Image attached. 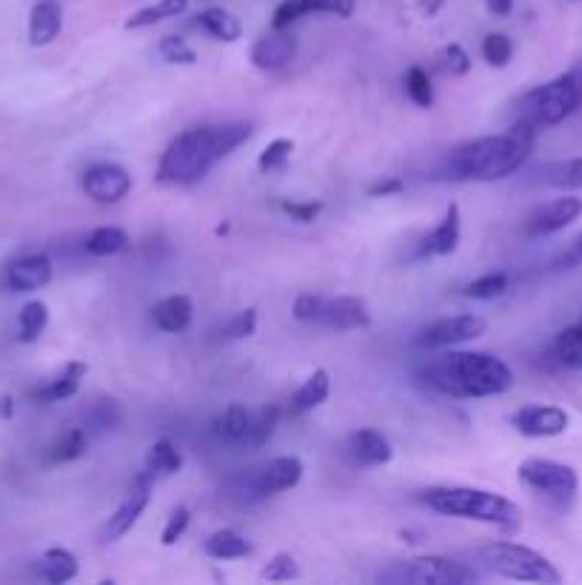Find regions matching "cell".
Masks as SVG:
<instances>
[{
	"label": "cell",
	"instance_id": "6da1fadb",
	"mask_svg": "<svg viewBox=\"0 0 582 585\" xmlns=\"http://www.w3.org/2000/svg\"><path fill=\"white\" fill-rule=\"evenodd\" d=\"M254 135L248 120L234 124H209L180 131L178 138L166 146L158 163V180L166 187H192L212 172V166L246 143Z\"/></svg>",
	"mask_w": 582,
	"mask_h": 585
},
{
	"label": "cell",
	"instance_id": "7a4b0ae2",
	"mask_svg": "<svg viewBox=\"0 0 582 585\" xmlns=\"http://www.w3.org/2000/svg\"><path fill=\"white\" fill-rule=\"evenodd\" d=\"M420 365V380L445 397H500L511 392L514 372L488 351H445Z\"/></svg>",
	"mask_w": 582,
	"mask_h": 585
},
{
	"label": "cell",
	"instance_id": "3957f363",
	"mask_svg": "<svg viewBox=\"0 0 582 585\" xmlns=\"http://www.w3.org/2000/svg\"><path fill=\"white\" fill-rule=\"evenodd\" d=\"M537 131L522 124H514L508 135H486L474 138L452 149L445 160L443 178L457 183H494L520 172L526 160L531 158Z\"/></svg>",
	"mask_w": 582,
	"mask_h": 585
},
{
	"label": "cell",
	"instance_id": "277c9868",
	"mask_svg": "<svg viewBox=\"0 0 582 585\" xmlns=\"http://www.w3.org/2000/svg\"><path fill=\"white\" fill-rule=\"evenodd\" d=\"M420 500L443 517H457V520L497 525V529L508 531V534L522 525L520 506L488 489H474V486H437V489L423 491Z\"/></svg>",
	"mask_w": 582,
	"mask_h": 585
},
{
	"label": "cell",
	"instance_id": "5b68a950",
	"mask_svg": "<svg viewBox=\"0 0 582 585\" xmlns=\"http://www.w3.org/2000/svg\"><path fill=\"white\" fill-rule=\"evenodd\" d=\"M468 557H472L474 568H483V572L494 574V577L540 585L562 583V574L557 572V565L546 554L528 549V545L511 543V540L477 545L474 551H468Z\"/></svg>",
	"mask_w": 582,
	"mask_h": 585
},
{
	"label": "cell",
	"instance_id": "8992f818",
	"mask_svg": "<svg viewBox=\"0 0 582 585\" xmlns=\"http://www.w3.org/2000/svg\"><path fill=\"white\" fill-rule=\"evenodd\" d=\"M582 106V66L562 72L554 81L535 86L531 92L520 97V120L517 124L528 126V129H548L562 120H569L576 109Z\"/></svg>",
	"mask_w": 582,
	"mask_h": 585
},
{
	"label": "cell",
	"instance_id": "52a82bcc",
	"mask_svg": "<svg viewBox=\"0 0 582 585\" xmlns=\"http://www.w3.org/2000/svg\"><path fill=\"white\" fill-rule=\"evenodd\" d=\"M479 572L474 565L452 557H411L391 563L377 574V583L389 585H466L477 583Z\"/></svg>",
	"mask_w": 582,
	"mask_h": 585
},
{
	"label": "cell",
	"instance_id": "ba28073f",
	"mask_svg": "<svg viewBox=\"0 0 582 585\" xmlns=\"http://www.w3.org/2000/svg\"><path fill=\"white\" fill-rule=\"evenodd\" d=\"M517 477H520L522 486H528V489L537 491V494L557 506H571L576 491H580L576 468H571L569 462L546 460V457H528V460H522L520 468H517Z\"/></svg>",
	"mask_w": 582,
	"mask_h": 585
},
{
	"label": "cell",
	"instance_id": "9c48e42d",
	"mask_svg": "<svg viewBox=\"0 0 582 585\" xmlns=\"http://www.w3.org/2000/svg\"><path fill=\"white\" fill-rule=\"evenodd\" d=\"M303 466L300 457L295 455H283L274 457V460L263 462V466L252 468L246 475L240 477V494L246 497V500H266V497H277L283 491H292L300 486L303 480Z\"/></svg>",
	"mask_w": 582,
	"mask_h": 585
},
{
	"label": "cell",
	"instance_id": "30bf717a",
	"mask_svg": "<svg viewBox=\"0 0 582 585\" xmlns=\"http://www.w3.org/2000/svg\"><path fill=\"white\" fill-rule=\"evenodd\" d=\"M486 334V320L479 315H452L440 317L434 323L423 326L414 338V349L420 351H445L459 343L477 340Z\"/></svg>",
	"mask_w": 582,
	"mask_h": 585
},
{
	"label": "cell",
	"instance_id": "8fae6325",
	"mask_svg": "<svg viewBox=\"0 0 582 585\" xmlns=\"http://www.w3.org/2000/svg\"><path fill=\"white\" fill-rule=\"evenodd\" d=\"M86 198L100 203V206H115L129 198L131 174L120 163H95L83 172L81 180Z\"/></svg>",
	"mask_w": 582,
	"mask_h": 585
},
{
	"label": "cell",
	"instance_id": "7c38bea8",
	"mask_svg": "<svg viewBox=\"0 0 582 585\" xmlns=\"http://www.w3.org/2000/svg\"><path fill=\"white\" fill-rule=\"evenodd\" d=\"M151 477L146 475V471H140V475L135 477V482H131V489L126 491V497L120 500V506L115 509V514L109 517V523H106V529H103V540L106 543H115V540L126 538L131 529L137 525V520L144 517V511L149 509V500H151Z\"/></svg>",
	"mask_w": 582,
	"mask_h": 585
},
{
	"label": "cell",
	"instance_id": "4fadbf2b",
	"mask_svg": "<svg viewBox=\"0 0 582 585\" xmlns=\"http://www.w3.org/2000/svg\"><path fill=\"white\" fill-rule=\"evenodd\" d=\"M511 426L522 437H535V440H548V437H560L569 432L571 417L565 408L548 406V403H531L511 414Z\"/></svg>",
	"mask_w": 582,
	"mask_h": 585
},
{
	"label": "cell",
	"instance_id": "5bb4252c",
	"mask_svg": "<svg viewBox=\"0 0 582 585\" xmlns=\"http://www.w3.org/2000/svg\"><path fill=\"white\" fill-rule=\"evenodd\" d=\"M580 214H582L580 198L548 200V203H542V206H537L535 212L528 214L522 232H526L528 237H548V234L562 232V228H569L574 221H580Z\"/></svg>",
	"mask_w": 582,
	"mask_h": 585
},
{
	"label": "cell",
	"instance_id": "9a60e30c",
	"mask_svg": "<svg viewBox=\"0 0 582 585\" xmlns=\"http://www.w3.org/2000/svg\"><path fill=\"white\" fill-rule=\"evenodd\" d=\"M459 237H463V214H459L457 203H448L445 206L443 221L425 232L417 243V252L414 257H448L459 248Z\"/></svg>",
	"mask_w": 582,
	"mask_h": 585
},
{
	"label": "cell",
	"instance_id": "2e32d148",
	"mask_svg": "<svg viewBox=\"0 0 582 585\" xmlns=\"http://www.w3.org/2000/svg\"><path fill=\"white\" fill-rule=\"evenodd\" d=\"M320 326H329L337 331H355L366 329L371 323V311L369 304L363 297H322V309H320Z\"/></svg>",
	"mask_w": 582,
	"mask_h": 585
},
{
	"label": "cell",
	"instance_id": "e0dca14e",
	"mask_svg": "<svg viewBox=\"0 0 582 585\" xmlns=\"http://www.w3.org/2000/svg\"><path fill=\"white\" fill-rule=\"evenodd\" d=\"M248 57L261 72L283 70L297 57V38L292 35V29H272V35L254 43Z\"/></svg>",
	"mask_w": 582,
	"mask_h": 585
},
{
	"label": "cell",
	"instance_id": "ac0fdd59",
	"mask_svg": "<svg viewBox=\"0 0 582 585\" xmlns=\"http://www.w3.org/2000/svg\"><path fill=\"white\" fill-rule=\"evenodd\" d=\"M349 455L357 466L377 468V466H389L394 460V448L391 440L383 432L377 428H357L349 434Z\"/></svg>",
	"mask_w": 582,
	"mask_h": 585
},
{
	"label": "cell",
	"instance_id": "d6986e66",
	"mask_svg": "<svg viewBox=\"0 0 582 585\" xmlns=\"http://www.w3.org/2000/svg\"><path fill=\"white\" fill-rule=\"evenodd\" d=\"M52 275H55V269H52V260L46 255H29L9 263L3 283H7L9 291H34L49 286Z\"/></svg>",
	"mask_w": 582,
	"mask_h": 585
},
{
	"label": "cell",
	"instance_id": "ffe728a7",
	"mask_svg": "<svg viewBox=\"0 0 582 585\" xmlns=\"http://www.w3.org/2000/svg\"><path fill=\"white\" fill-rule=\"evenodd\" d=\"M194 304L189 295H169L155 304L151 309V323L155 329L166 331V334H183L192 326Z\"/></svg>",
	"mask_w": 582,
	"mask_h": 585
},
{
	"label": "cell",
	"instance_id": "44dd1931",
	"mask_svg": "<svg viewBox=\"0 0 582 585\" xmlns=\"http://www.w3.org/2000/svg\"><path fill=\"white\" fill-rule=\"evenodd\" d=\"M86 374H89V365L83 363V360H72V363L63 365L61 374H55L49 383L34 389L32 397L38 400V403H61V400L75 397Z\"/></svg>",
	"mask_w": 582,
	"mask_h": 585
},
{
	"label": "cell",
	"instance_id": "7402d4cb",
	"mask_svg": "<svg viewBox=\"0 0 582 585\" xmlns=\"http://www.w3.org/2000/svg\"><path fill=\"white\" fill-rule=\"evenodd\" d=\"M63 9L57 0H38L29 12V43L32 46H49L61 35Z\"/></svg>",
	"mask_w": 582,
	"mask_h": 585
},
{
	"label": "cell",
	"instance_id": "603a6c76",
	"mask_svg": "<svg viewBox=\"0 0 582 585\" xmlns=\"http://www.w3.org/2000/svg\"><path fill=\"white\" fill-rule=\"evenodd\" d=\"M331 394V374L326 369H317V372L308 374L306 380L300 383L292 400H288V414L292 417H303V414L315 412L320 408Z\"/></svg>",
	"mask_w": 582,
	"mask_h": 585
},
{
	"label": "cell",
	"instance_id": "cb8c5ba5",
	"mask_svg": "<svg viewBox=\"0 0 582 585\" xmlns=\"http://www.w3.org/2000/svg\"><path fill=\"white\" fill-rule=\"evenodd\" d=\"M548 360L557 369H569V372H580L582 369V323L565 326V329L551 340L548 345Z\"/></svg>",
	"mask_w": 582,
	"mask_h": 585
},
{
	"label": "cell",
	"instance_id": "d4e9b609",
	"mask_svg": "<svg viewBox=\"0 0 582 585\" xmlns=\"http://www.w3.org/2000/svg\"><path fill=\"white\" fill-rule=\"evenodd\" d=\"M203 551H205V557L226 563V560L252 557L254 545H252V540H248L246 534H240V531L218 529L214 534H209V538H205Z\"/></svg>",
	"mask_w": 582,
	"mask_h": 585
},
{
	"label": "cell",
	"instance_id": "484cf974",
	"mask_svg": "<svg viewBox=\"0 0 582 585\" xmlns=\"http://www.w3.org/2000/svg\"><path fill=\"white\" fill-rule=\"evenodd\" d=\"M34 574L52 585H63L77 577V557L68 549H49L34 563Z\"/></svg>",
	"mask_w": 582,
	"mask_h": 585
},
{
	"label": "cell",
	"instance_id": "4316f807",
	"mask_svg": "<svg viewBox=\"0 0 582 585\" xmlns=\"http://www.w3.org/2000/svg\"><path fill=\"white\" fill-rule=\"evenodd\" d=\"M180 468H183V455H180V448L174 446L171 440H155L146 451V475L151 480H166V477L180 475Z\"/></svg>",
	"mask_w": 582,
	"mask_h": 585
},
{
	"label": "cell",
	"instance_id": "83f0119b",
	"mask_svg": "<svg viewBox=\"0 0 582 585\" xmlns=\"http://www.w3.org/2000/svg\"><path fill=\"white\" fill-rule=\"evenodd\" d=\"M194 23L203 29L205 35L214 38V41L234 43L243 38V23H240L232 12H226V9H220V7L203 9V12L194 18Z\"/></svg>",
	"mask_w": 582,
	"mask_h": 585
},
{
	"label": "cell",
	"instance_id": "f1b7e54d",
	"mask_svg": "<svg viewBox=\"0 0 582 585\" xmlns=\"http://www.w3.org/2000/svg\"><path fill=\"white\" fill-rule=\"evenodd\" d=\"M129 246H131L129 232L120 226H97L95 232L86 237V252H89L92 257L124 255Z\"/></svg>",
	"mask_w": 582,
	"mask_h": 585
},
{
	"label": "cell",
	"instance_id": "f546056e",
	"mask_svg": "<svg viewBox=\"0 0 582 585\" xmlns=\"http://www.w3.org/2000/svg\"><path fill=\"white\" fill-rule=\"evenodd\" d=\"M189 9V0H158V3H149V7L137 9L126 18L124 26L126 29H149L155 23L171 21V18H178Z\"/></svg>",
	"mask_w": 582,
	"mask_h": 585
},
{
	"label": "cell",
	"instance_id": "4dcf8cb0",
	"mask_svg": "<svg viewBox=\"0 0 582 585\" xmlns=\"http://www.w3.org/2000/svg\"><path fill=\"white\" fill-rule=\"evenodd\" d=\"M248 421H252V412H248L246 406H237V403H232V406H226L223 412L214 417V434H218V440L223 443H243V437H246L248 432Z\"/></svg>",
	"mask_w": 582,
	"mask_h": 585
},
{
	"label": "cell",
	"instance_id": "1f68e13d",
	"mask_svg": "<svg viewBox=\"0 0 582 585\" xmlns=\"http://www.w3.org/2000/svg\"><path fill=\"white\" fill-rule=\"evenodd\" d=\"M86 455V432L83 428H68V432L57 434L55 443L49 446L46 460L52 466H63V462H75Z\"/></svg>",
	"mask_w": 582,
	"mask_h": 585
},
{
	"label": "cell",
	"instance_id": "d6a6232c",
	"mask_svg": "<svg viewBox=\"0 0 582 585\" xmlns=\"http://www.w3.org/2000/svg\"><path fill=\"white\" fill-rule=\"evenodd\" d=\"M281 417H283L281 406H263L261 412H254L252 421H248L246 437H243V446H252V448L266 446V443L272 440L274 428L281 426Z\"/></svg>",
	"mask_w": 582,
	"mask_h": 585
},
{
	"label": "cell",
	"instance_id": "836d02e7",
	"mask_svg": "<svg viewBox=\"0 0 582 585\" xmlns=\"http://www.w3.org/2000/svg\"><path fill=\"white\" fill-rule=\"evenodd\" d=\"M542 180L554 189H569V192H580L582 189V155L580 158L557 160L542 169Z\"/></svg>",
	"mask_w": 582,
	"mask_h": 585
},
{
	"label": "cell",
	"instance_id": "e575fe53",
	"mask_svg": "<svg viewBox=\"0 0 582 585\" xmlns=\"http://www.w3.org/2000/svg\"><path fill=\"white\" fill-rule=\"evenodd\" d=\"M49 326V306L43 300H29L18 315V340L21 343H34Z\"/></svg>",
	"mask_w": 582,
	"mask_h": 585
},
{
	"label": "cell",
	"instance_id": "d590c367",
	"mask_svg": "<svg viewBox=\"0 0 582 585\" xmlns=\"http://www.w3.org/2000/svg\"><path fill=\"white\" fill-rule=\"evenodd\" d=\"M508 286H511V277L506 272H488V275L468 280L463 286V295L468 300H497V297L506 295Z\"/></svg>",
	"mask_w": 582,
	"mask_h": 585
},
{
	"label": "cell",
	"instance_id": "8d00e7d4",
	"mask_svg": "<svg viewBox=\"0 0 582 585\" xmlns=\"http://www.w3.org/2000/svg\"><path fill=\"white\" fill-rule=\"evenodd\" d=\"M403 83H405V95H409L411 104L420 106V109H432L437 95H434L432 77H428V72H425L423 66H409Z\"/></svg>",
	"mask_w": 582,
	"mask_h": 585
},
{
	"label": "cell",
	"instance_id": "74e56055",
	"mask_svg": "<svg viewBox=\"0 0 582 585\" xmlns=\"http://www.w3.org/2000/svg\"><path fill=\"white\" fill-rule=\"evenodd\" d=\"M292 155H295V140H288V138L272 140V143H268L266 149L257 155V169H261L263 174L283 172V169L288 166V160H292Z\"/></svg>",
	"mask_w": 582,
	"mask_h": 585
},
{
	"label": "cell",
	"instance_id": "f35d334b",
	"mask_svg": "<svg viewBox=\"0 0 582 585\" xmlns=\"http://www.w3.org/2000/svg\"><path fill=\"white\" fill-rule=\"evenodd\" d=\"M479 52H483V61H486L491 70H506L514 57V43L511 38L502 35V32H491V35H486Z\"/></svg>",
	"mask_w": 582,
	"mask_h": 585
},
{
	"label": "cell",
	"instance_id": "ab89813d",
	"mask_svg": "<svg viewBox=\"0 0 582 585\" xmlns=\"http://www.w3.org/2000/svg\"><path fill=\"white\" fill-rule=\"evenodd\" d=\"M158 55L163 57L166 63H171V66H194V63H198L194 46L180 35L163 38V41L158 43Z\"/></svg>",
	"mask_w": 582,
	"mask_h": 585
},
{
	"label": "cell",
	"instance_id": "60d3db41",
	"mask_svg": "<svg viewBox=\"0 0 582 585\" xmlns=\"http://www.w3.org/2000/svg\"><path fill=\"white\" fill-rule=\"evenodd\" d=\"M257 331V309L248 306V309H240L229 317L226 323L220 326V338L223 340H246Z\"/></svg>",
	"mask_w": 582,
	"mask_h": 585
},
{
	"label": "cell",
	"instance_id": "b9f144b4",
	"mask_svg": "<svg viewBox=\"0 0 582 585\" xmlns=\"http://www.w3.org/2000/svg\"><path fill=\"white\" fill-rule=\"evenodd\" d=\"M300 577V565L297 560L288 554V551H281V554H274L266 565H263L261 579L266 583H288V579Z\"/></svg>",
	"mask_w": 582,
	"mask_h": 585
},
{
	"label": "cell",
	"instance_id": "7bdbcfd3",
	"mask_svg": "<svg viewBox=\"0 0 582 585\" xmlns=\"http://www.w3.org/2000/svg\"><path fill=\"white\" fill-rule=\"evenodd\" d=\"M322 200H283L281 212L295 223H315L322 214Z\"/></svg>",
	"mask_w": 582,
	"mask_h": 585
},
{
	"label": "cell",
	"instance_id": "ee69618b",
	"mask_svg": "<svg viewBox=\"0 0 582 585\" xmlns=\"http://www.w3.org/2000/svg\"><path fill=\"white\" fill-rule=\"evenodd\" d=\"M189 523H192V511L186 509V506H178V509L169 514V520H166L163 531H160V543H163L166 549L178 543L186 534V529H189Z\"/></svg>",
	"mask_w": 582,
	"mask_h": 585
},
{
	"label": "cell",
	"instance_id": "f6af8a7d",
	"mask_svg": "<svg viewBox=\"0 0 582 585\" xmlns=\"http://www.w3.org/2000/svg\"><path fill=\"white\" fill-rule=\"evenodd\" d=\"M300 18H306V9H303V0H283L281 7L274 9L272 29H292Z\"/></svg>",
	"mask_w": 582,
	"mask_h": 585
},
{
	"label": "cell",
	"instance_id": "bcb514c9",
	"mask_svg": "<svg viewBox=\"0 0 582 585\" xmlns=\"http://www.w3.org/2000/svg\"><path fill=\"white\" fill-rule=\"evenodd\" d=\"M306 14L315 12H329L337 18H351L355 14V0H303Z\"/></svg>",
	"mask_w": 582,
	"mask_h": 585
},
{
	"label": "cell",
	"instance_id": "7dc6e473",
	"mask_svg": "<svg viewBox=\"0 0 582 585\" xmlns=\"http://www.w3.org/2000/svg\"><path fill=\"white\" fill-rule=\"evenodd\" d=\"M443 66L452 75H468L472 72V57H468V52L459 43H448L443 49Z\"/></svg>",
	"mask_w": 582,
	"mask_h": 585
},
{
	"label": "cell",
	"instance_id": "c3c4849f",
	"mask_svg": "<svg viewBox=\"0 0 582 585\" xmlns=\"http://www.w3.org/2000/svg\"><path fill=\"white\" fill-rule=\"evenodd\" d=\"M322 297L320 295H300L295 300V317L300 323H317L320 320Z\"/></svg>",
	"mask_w": 582,
	"mask_h": 585
},
{
	"label": "cell",
	"instance_id": "681fc988",
	"mask_svg": "<svg viewBox=\"0 0 582 585\" xmlns=\"http://www.w3.org/2000/svg\"><path fill=\"white\" fill-rule=\"evenodd\" d=\"M576 266H582V232L576 234V241L571 243V246L554 260L557 272H569V269H576Z\"/></svg>",
	"mask_w": 582,
	"mask_h": 585
},
{
	"label": "cell",
	"instance_id": "f907efd6",
	"mask_svg": "<svg viewBox=\"0 0 582 585\" xmlns=\"http://www.w3.org/2000/svg\"><path fill=\"white\" fill-rule=\"evenodd\" d=\"M403 189H405L403 180L394 178V174H389V178H380L377 183H371L369 198H391V194H400Z\"/></svg>",
	"mask_w": 582,
	"mask_h": 585
},
{
	"label": "cell",
	"instance_id": "816d5d0a",
	"mask_svg": "<svg viewBox=\"0 0 582 585\" xmlns=\"http://www.w3.org/2000/svg\"><path fill=\"white\" fill-rule=\"evenodd\" d=\"M488 12L497 14V18H506V14H511L514 9V0H486Z\"/></svg>",
	"mask_w": 582,
	"mask_h": 585
},
{
	"label": "cell",
	"instance_id": "f5cc1de1",
	"mask_svg": "<svg viewBox=\"0 0 582 585\" xmlns=\"http://www.w3.org/2000/svg\"><path fill=\"white\" fill-rule=\"evenodd\" d=\"M0 417H3V421H12L14 417V400L9 397V394L0 397Z\"/></svg>",
	"mask_w": 582,
	"mask_h": 585
},
{
	"label": "cell",
	"instance_id": "db71d44e",
	"mask_svg": "<svg viewBox=\"0 0 582 585\" xmlns=\"http://www.w3.org/2000/svg\"><path fill=\"white\" fill-rule=\"evenodd\" d=\"M417 7L423 9V14L434 18L440 12V7H443V0H417Z\"/></svg>",
	"mask_w": 582,
	"mask_h": 585
}]
</instances>
